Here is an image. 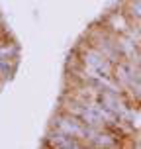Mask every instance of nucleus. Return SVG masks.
Returning <instances> with one entry per match:
<instances>
[{"label":"nucleus","instance_id":"f257e3e1","mask_svg":"<svg viewBox=\"0 0 141 149\" xmlns=\"http://www.w3.org/2000/svg\"><path fill=\"white\" fill-rule=\"evenodd\" d=\"M74 47H76V53H78V61L82 63V67L88 73H94L98 77H104V79H112L114 77V63L110 59H106L98 49H94L88 43H84L82 39Z\"/></svg>","mask_w":141,"mask_h":149},{"label":"nucleus","instance_id":"f03ea898","mask_svg":"<svg viewBox=\"0 0 141 149\" xmlns=\"http://www.w3.org/2000/svg\"><path fill=\"white\" fill-rule=\"evenodd\" d=\"M43 145L47 147H55V149H78V147H86V143L74 137V135H69L65 132H61L57 127H51L47 130V135H45Z\"/></svg>","mask_w":141,"mask_h":149}]
</instances>
